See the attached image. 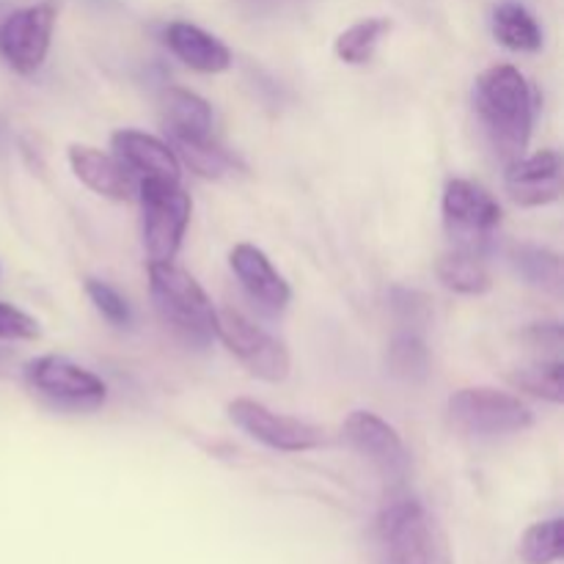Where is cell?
Wrapping results in <instances>:
<instances>
[{
	"label": "cell",
	"instance_id": "obj_1",
	"mask_svg": "<svg viewBox=\"0 0 564 564\" xmlns=\"http://www.w3.org/2000/svg\"><path fill=\"white\" fill-rule=\"evenodd\" d=\"M474 105H477L494 152L507 165L523 158L532 138L534 110H538V99L523 72L510 64H496L485 69L474 86Z\"/></svg>",
	"mask_w": 564,
	"mask_h": 564
},
{
	"label": "cell",
	"instance_id": "obj_2",
	"mask_svg": "<svg viewBox=\"0 0 564 564\" xmlns=\"http://www.w3.org/2000/svg\"><path fill=\"white\" fill-rule=\"evenodd\" d=\"M375 564H455L438 518L419 499H397L372 529Z\"/></svg>",
	"mask_w": 564,
	"mask_h": 564
},
{
	"label": "cell",
	"instance_id": "obj_3",
	"mask_svg": "<svg viewBox=\"0 0 564 564\" xmlns=\"http://www.w3.org/2000/svg\"><path fill=\"white\" fill-rule=\"evenodd\" d=\"M149 290L163 323L191 347H207L218 336V312L207 292L174 262H149Z\"/></svg>",
	"mask_w": 564,
	"mask_h": 564
},
{
	"label": "cell",
	"instance_id": "obj_4",
	"mask_svg": "<svg viewBox=\"0 0 564 564\" xmlns=\"http://www.w3.org/2000/svg\"><path fill=\"white\" fill-rule=\"evenodd\" d=\"M141 193V235L149 262H174L191 224L193 202L180 182L143 180Z\"/></svg>",
	"mask_w": 564,
	"mask_h": 564
},
{
	"label": "cell",
	"instance_id": "obj_5",
	"mask_svg": "<svg viewBox=\"0 0 564 564\" xmlns=\"http://www.w3.org/2000/svg\"><path fill=\"white\" fill-rule=\"evenodd\" d=\"M501 224V207L485 187L468 180H449L444 191V229L452 251L485 257L496 229Z\"/></svg>",
	"mask_w": 564,
	"mask_h": 564
},
{
	"label": "cell",
	"instance_id": "obj_6",
	"mask_svg": "<svg viewBox=\"0 0 564 564\" xmlns=\"http://www.w3.org/2000/svg\"><path fill=\"white\" fill-rule=\"evenodd\" d=\"M446 413L452 427L466 435H512L534 424V413L527 402L490 386L460 389L449 397Z\"/></svg>",
	"mask_w": 564,
	"mask_h": 564
},
{
	"label": "cell",
	"instance_id": "obj_7",
	"mask_svg": "<svg viewBox=\"0 0 564 564\" xmlns=\"http://www.w3.org/2000/svg\"><path fill=\"white\" fill-rule=\"evenodd\" d=\"M226 350L264 383H284L290 378V352L279 339L259 328L253 319L235 308H220L218 312V336Z\"/></svg>",
	"mask_w": 564,
	"mask_h": 564
},
{
	"label": "cell",
	"instance_id": "obj_8",
	"mask_svg": "<svg viewBox=\"0 0 564 564\" xmlns=\"http://www.w3.org/2000/svg\"><path fill=\"white\" fill-rule=\"evenodd\" d=\"M25 380L44 400L69 411H97L108 397L97 375L61 356L33 358L25 367Z\"/></svg>",
	"mask_w": 564,
	"mask_h": 564
},
{
	"label": "cell",
	"instance_id": "obj_9",
	"mask_svg": "<svg viewBox=\"0 0 564 564\" xmlns=\"http://www.w3.org/2000/svg\"><path fill=\"white\" fill-rule=\"evenodd\" d=\"M55 20H58L55 0H44L6 17L0 25V55L6 64L20 75H33L50 53Z\"/></svg>",
	"mask_w": 564,
	"mask_h": 564
},
{
	"label": "cell",
	"instance_id": "obj_10",
	"mask_svg": "<svg viewBox=\"0 0 564 564\" xmlns=\"http://www.w3.org/2000/svg\"><path fill=\"white\" fill-rule=\"evenodd\" d=\"M229 419L242 433L251 435L253 441H259V444L270 446L275 452H308L325 444L323 427L270 411L268 405H262L257 400L231 402Z\"/></svg>",
	"mask_w": 564,
	"mask_h": 564
},
{
	"label": "cell",
	"instance_id": "obj_11",
	"mask_svg": "<svg viewBox=\"0 0 564 564\" xmlns=\"http://www.w3.org/2000/svg\"><path fill=\"white\" fill-rule=\"evenodd\" d=\"M347 444L358 452L361 457H367L380 474H383L389 482H402L408 477V468H411V457H408L405 444H402L400 433L391 427L389 422H383L380 416L369 411H352L347 416L345 427H341Z\"/></svg>",
	"mask_w": 564,
	"mask_h": 564
},
{
	"label": "cell",
	"instance_id": "obj_12",
	"mask_svg": "<svg viewBox=\"0 0 564 564\" xmlns=\"http://www.w3.org/2000/svg\"><path fill=\"white\" fill-rule=\"evenodd\" d=\"M505 187L518 207H545L562 196V158L554 149L518 158L507 165Z\"/></svg>",
	"mask_w": 564,
	"mask_h": 564
},
{
	"label": "cell",
	"instance_id": "obj_13",
	"mask_svg": "<svg viewBox=\"0 0 564 564\" xmlns=\"http://www.w3.org/2000/svg\"><path fill=\"white\" fill-rule=\"evenodd\" d=\"M113 143V158L130 171L135 180H165L180 182L182 169L174 149L160 138L141 130H119L110 138Z\"/></svg>",
	"mask_w": 564,
	"mask_h": 564
},
{
	"label": "cell",
	"instance_id": "obj_14",
	"mask_svg": "<svg viewBox=\"0 0 564 564\" xmlns=\"http://www.w3.org/2000/svg\"><path fill=\"white\" fill-rule=\"evenodd\" d=\"M229 264L231 270H235L237 279H240L242 290H246L253 301L262 303L264 308H273V312L286 308L292 290L290 284L281 279L279 270L270 264L264 251H259L257 246H248V242H240V246L231 248Z\"/></svg>",
	"mask_w": 564,
	"mask_h": 564
},
{
	"label": "cell",
	"instance_id": "obj_15",
	"mask_svg": "<svg viewBox=\"0 0 564 564\" xmlns=\"http://www.w3.org/2000/svg\"><path fill=\"white\" fill-rule=\"evenodd\" d=\"M69 165L75 171L77 180L88 187V191L99 193L113 202H127L135 193V176L113 158L94 147H69Z\"/></svg>",
	"mask_w": 564,
	"mask_h": 564
},
{
	"label": "cell",
	"instance_id": "obj_16",
	"mask_svg": "<svg viewBox=\"0 0 564 564\" xmlns=\"http://www.w3.org/2000/svg\"><path fill=\"white\" fill-rule=\"evenodd\" d=\"M165 44L182 64L204 75H218L231 66L229 47L193 22H171L165 28Z\"/></svg>",
	"mask_w": 564,
	"mask_h": 564
},
{
	"label": "cell",
	"instance_id": "obj_17",
	"mask_svg": "<svg viewBox=\"0 0 564 564\" xmlns=\"http://www.w3.org/2000/svg\"><path fill=\"white\" fill-rule=\"evenodd\" d=\"M163 124L169 143L209 141L213 138V108L204 97L187 88H169L163 94Z\"/></svg>",
	"mask_w": 564,
	"mask_h": 564
},
{
	"label": "cell",
	"instance_id": "obj_18",
	"mask_svg": "<svg viewBox=\"0 0 564 564\" xmlns=\"http://www.w3.org/2000/svg\"><path fill=\"white\" fill-rule=\"evenodd\" d=\"M494 36L512 53H538L543 47V31L527 6L505 0L494 9Z\"/></svg>",
	"mask_w": 564,
	"mask_h": 564
},
{
	"label": "cell",
	"instance_id": "obj_19",
	"mask_svg": "<svg viewBox=\"0 0 564 564\" xmlns=\"http://www.w3.org/2000/svg\"><path fill=\"white\" fill-rule=\"evenodd\" d=\"M435 273H438V281L446 290L460 292V295H485V292H490V284H494L482 257L463 251L444 253L438 264H435Z\"/></svg>",
	"mask_w": 564,
	"mask_h": 564
},
{
	"label": "cell",
	"instance_id": "obj_20",
	"mask_svg": "<svg viewBox=\"0 0 564 564\" xmlns=\"http://www.w3.org/2000/svg\"><path fill=\"white\" fill-rule=\"evenodd\" d=\"M389 31V17H369V20L356 22V25H350L347 31L339 33V39H336V55H339V61L352 66L369 64L375 50H378V44L383 42V36Z\"/></svg>",
	"mask_w": 564,
	"mask_h": 564
},
{
	"label": "cell",
	"instance_id": "obj_21",
	"mask_svg": "<svg viewBox=\"0 0 564 564\" xmlns=\"http://www.w3.org/2000/svg\"><path fill=\"white\" fill-rule=\"evenodd\" d=\"M386 364L394 378L405 380V383H422L430 372V352L427 345L419 334L405 330V334L394 336L386 352Z\"/></svg>",
	"mask_w": 564,
	"mask_h": 564
},
{
	"label": "cell",
	"instance_id": "obj_22",
	"mask_svg": "<svg viewBox=\"0 0 564 564\" xmlns=\"http://www.w3.org/2000/svg\"><path fill=\"white\" fill-rule=\"evenodd\" d=\"M512 264H516L518 273H521L532 286H540V290L545 292H556V295L562 292L564 275L560 253L549 251V248L521 246L512 253Z\"/></svg>",
	"mask_w": 564,
	"mask_h": 564
},
{
	"label": "cell",
	"instance_id": "obj_23",
	"mask_svg": "<svg viewBox=\"0 0 564 564\" xmlns=\"http://www.w3.org/2000/svg\"><path fill=\"white\" fill-rule=\"evenodd\" d=\"M518 556L523 564H556L564 556V523L562 518H549L523 532Z\"/></svg>",
	"mask_w": 564,
	"mask_h": 564
},
{
	"label": "cell",
	"instance_id": "obj_24",
	"mask_svg": "<svg viewBox=\"0 0 564 564\" xmlns=\"http://www.w3.org/2000/svg\"><path fill=\"white\" fill-rule=\"evenodd\" d=\"M564 367L560 358H543L538 364H529V367L516 369L510 372V383L516 386L518 391H527V394L540 397V400H549L554 405H562L564 402V386H562Z\"/></svg>",
	"mask_w": 564,
	"mask_h": 564
},
{
	"label": "cell",
	"instance_id": "obj_25",
	"mask_svg": "<svg viewBox=\"0 0 564 564\" xmlns=\"http://www.w3.org/2000/svg\"><path fill=\"white\" fill-rule=\"evenodd\" d=\"M174 149L176 158L185 160L198 176H207V180H220L224 174H229L235 169V160L231 154H226L218 143L209 138V141H180L169 143Z\"/></svg>",
	"mask_w": 564,
	"mask_h": 564
},
{
	"label": "cell",
	"instance_id": "obj_26",
	"mask_svg": "<svg viewBox=\"0 0 564 564\" xmlns=\"http://www.w3.org/2000/svg\"><path fill=\"white\" fill-rule=\"evenodd\" d=\"M86 292L88 297H91L94 306H97V312L102 314L110 325H119L121 328V325L130 323V306H127V301L113 290V286L105 284V281L99 279H86Z\"/></svg>",
	"mask_w": 564,
	"mask_h": 564
},
{
	"label": "cell",
	"instance_id": "obj_27",
	"mask_svg": "<svg viewBox=\"0 0 564 564\" xmlns=\"http://www.w3.org/2000/svg\"><path fill=\"white\" fill-rule=\"evenodd\" d=\"M0 339H17V341L39 339V323L31 317V314L9 306V303H0Z\"/></svg>",
	"mask_w": 564,
	"mask_h": 564
},
{
	"label": "cell",
	"instance_id": "obj_28",
	"mask_svg": "<svg viewBox=\"0 0 564 564\" xmlns=\"http://www.w3.org/2000/svg\"><path fill=\"white\" fill-rule=\"evenodd\" d=\"M523 339L532 345V350H551L560 352L562 347V325L560 323H538L529 330H523Z\"/></svg>",
	"mask_w": 564,
	"mask_h": 564
}]
</instances>
